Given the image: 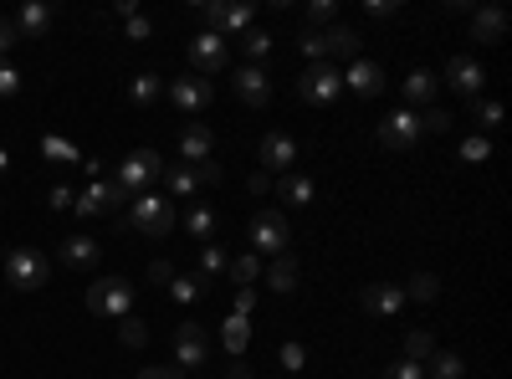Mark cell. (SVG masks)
Wrapping results in <instances>:
<instances>
[{"label":"cell","mask_w":512,"mask_h":379,"mask_svg":"<svg viewBox=\"0 0 512 379\" xmlns=\"http://www.w3.org/2000/svg\"><path fill=\"white\" fill-rule=\"evenodd\" d=\"M180 226V205L169 200V195H159V190H144L139 200H128V231H139V236H154V241H164L169 231Z\"/></svg>","instance_id":"6da1fadb"},{"label":"cell","mask_w":512,"mask_h":379,"mask_svg":"<svg viewBox=\"0 0 512 379\" xmlns=\"http://www.w3.org/2000/svg\"><path fill=\"white\" fill-rule=\"evenodd\" d=\"M164 175V159L154 154V149H134L123 164H118V175H113V185H118V195L123 200H139L144 190H154V180Z\"/></svg>","instance_id":"7a4b0ae2"},{"label":"cell","mask_w":512,"mask_h":379,"mask_svg":"<svg viewBox=\"0 0 512 379\" xmlns=\"http://www.w3.org/2000/svg\"><path fill=\"white\" fill-rule=\"evenodd\" d=\"M246 236H251V251H256V257H282V251H287V241H292V226H287V216H282V210L262 205V210L251 216Z\"/></svg>","instance_id":"3957f363"},{"label":"cell","mask_w":512,"mask_h":379,"mask_svg":"<svg viewBox=\"0 0 512 379\" xmlns=\"http://www.w3.org/2000/svg\"><path fill=\"white\" fill-rule=\"evenodd\" d=\"M47 277H52V262L41 257L36 246H16L11 257H6V282H11L16 292H36V287H47Z\"/></svg>","instance_id":"277c9868"},{"label":"cell","mask_w":512,"mask_h":379,"mask_svg":"<svg viewBox=\"0 0 512 379\" xmlns=\"http://www.w3.org/2000/svg\"><path fill=\"white\" fill-rule=\"evenodd\" d=\"M88 308L98 318H128L134 313V287H128V277H98L88 287Z\"/></svg>","instance_id":"5b68a950"},{"label":"cell","mask_w":512,"mask_h":379,"mask_svg":"<svg viewBox=\"0 0 512 379\" xmlns=\"http://www.w3.org/2000/svg\"><path fill=\"white\" fill-rule=\"evenodd\" d=\"M338 93H344V72H338L333 62H308V72L297 77V98H303V103L328 108Z\"/></svg>","instance_id":"8992f818"},{"label":"cell","mask_w":512,"mask_h":379,"mask_svg":"<svg viewBox=\"0 0 512 379\" xmlns=\"http://www.w3.org/2000/svg\"><path fill=\"white\" fill-rule=\"evenodd\" d=\"M420 139H425V134H420V118H415L410 108H395L390 118L379 123V144L390 149V154H410Z\"/></svg>","instance_id":"52a82bcc"},{"label":"cell","mask_w":512,"mask_h":379,"mask_svg":"<svg viewBox=\"0 0 512 379\" xmlns=\"http://www.w3.org/2000/svg\"><path fill=\"white\" fill-rule=\"evenodd\" d=\"M200 16L210 21L205 31H216V36H246L251 31V21H256V6H221V0H205L200 6Z\"/></svg>","instance_id":"ba28073f"},{"label":"cell","mask_w":512,"mask_h":379,"mask_svg":"<svg viewBox=\"0 0 512 379\" xmlns=\"http://www.w3.org/2000/svg\"><path fill=\"white\" fill-rule=\"evenodd\" d=\"M226 62H231V41H226V36H216V31H200V36L190 41V67H195L200 77H210V72H226Z\"/></svg>","instance_id":"9c48e42d"},{"label":"cell","mask_w":512,"mask_h":379,"mask_svg":"<svg viewBox=\"0 0 512 379\" xmlns=\"http://www.w3.org/2000/svg\"><path fill=\"white\" fill-rule=\"evenodd\" d=\"M405 303H410V298H405L400 282H369V287H359V308H364L369 318H395Z\"/></svg>","instance_id":"30bf717a"},{"label":"cell","mask_w":512,"mask_h":379,"mask_svg":"<svg viewBox=\"0 0 512 379\" xmlns=\"http://www.w3.org/2000/svg\"><path fill=\"white\" fill-rule=\"evenodd\" d=\"M446 82L461 93V98H482V88H487V72H482V62L477 57H466V52H456L451 62H446Z\"/></svg>","instance_id":"8fae6325"},{"label":"cell","mask_w":512,"mask_h":379,"mask_svg":"<svg viewBox=\"0 0 512 379\" xmlns=\"http://www.w3.org/2000/svg\"><path fill=\"white\" fill-rule=\"evenodd\" d=\"M436 93H441V77H436L431 67H415V72H405V82H400V103H410V113H415V108H431Z\"/></svg>","instance_id":"7c38bea8"},{"label":"cell","mask_w":512,"mask_h":379,"mask_svg":"<svg viewBox=\"0 0 512 379\" xmlns=\"http://www.w3.org/2000/svg\"><path fill=\"white\" fill-rule=\"evenodd\" d=\"M11 26H16V36H21V41H41V36H47V31L57 26V11L47 6V0H26V6L16 11V21H11Z\"/></svg>","instance_id":"4fadbf2b"},{"label":"cell","mask_w":512,"mask_h":379,"mask_svg":"<svg viewBox=\"0 0 512 379\" xmlns=\"http://www.w3.org/2000/svg\"><path fill=\"white\" fill-rule=\"evenodd\" d=\"M205 359H210V339H205V328L180 323V328H175V364H180V369H200Z\"/></svg>","instance_id":"5bb4252c"},{"label":"cell","mask_w":512,"mask_h":379,"mask_svg":"<svg viewBox=\"0 0 512 379\" xmlns=\"http://www.w3.org/2000/svg\"><path fill=\"white\" fill-rule=\"evenodd\" d=\"M236 98L246 103V108H267L272 103V77H267V67H236Z\"/></svg>","instance_id":"9a60e30c"},{"label":"cell","mask_w":512,"mask_h":379,"mask_svg":"<svg viewBox=\"0 0 512 379\" xmlns=\"http://www.w3.org/2000/svg\"><path fill=\"white\" fill-rule=\"evenodd\" d=\"M210 98H216V88H210V82L205 77H175V82H169V103H175L180 113H200Z\"/></svg>","instance_id":"2e32d148"},{"label":"cell","mask_w":512,"mask_h":379,"mask_svg":"<svg viewBox=\"0 0 512 379\" xmlns=\"http://www.w3.org/2000/svg\"><path fill=\"white\" fill-rule=\"evenodd\" d=\"M344 88H349V93H359V98H379V93H384V67H379V62H369V57L349 62Z\"/></svg>","instance_id":"e0dca14e"},{"label":"cell","mask_w":512,"mask_h":379,"mask_svg":"<svg viewBox=\"0 0 512 379\" xmlns=\"http://www.w3.org/2000/svg\"><path fill=\"white\" fill-rule=\"evenodd\" d=\"M297 164V144L287 134H267L262 139V175H287Z\"/></svg>","instance_id":"ac0fdd59"},{"label":"cell","mask_w":512,"mask_h":379,"mask_svg":"<svg viewBox=\"0 0 512 379\" xmlns=\"http://www.w3.org/2000/svg\"><path fill=\"white\" fill-rule=\"evenodd\" d=\"M62 267H72V272H88V267H98V257H103V246L93 241V236H67L62 241Z\"/></svg>","instance_id":"d6986e66"},{"label":"cell","mask_w":512,"mask_h":379,"mask_svg":"<svg viewBox=\"0 0 512 379\" xmlns=\"http://www.w3.org/2000/svg\"><path fill=\"white\" fill-rule=\"evenodd\" d=\"M113 205H128V200L118 195V185H113V180H98L88 195H77V205H72V210H77V216H108Z\"/></svg>","instance_id":"ffe728a7"},{"label":"cell","mask_w":512,"mask_h":379,"mask_svg":"<svg viewBox=\"0 0 512 379\" xmlns=\"http://www.w3.org/2000/svg\"><path fill=\"white\" fill-rule=\"evenodd\" d=\"M507 36V11L502 6H482L472 11V41H482V47H492V41Z\"/></svg>","instance_id":"44dd1931"},{"label":"cell","mask_w":512,"mask_h":379,"mask_svg":"<svg viewBox=\"0 0 512 379\" xmlns=\"http://www.w3.org/2000/svg\"><path fill=\"white\" fill-rule=\"evenodd\" d=\"M277 195H282L287 205H313V200H318V185H313L303 170H287V175H277Z\"/></svg>","instance_id":"7402d4cb"},{"label":"cell","mask_w":512,"mask_h":379,"mask_svg":"<svg viewBox=\"0 0 512 379\" xmlns=\"http://www.w3.org/2000/svg\"><path fill=\"white\" fill-rule=\"evenodd\" d=\"M210 149H216V139H210L205 123H190V129L180 134V159H185V164H205Z\"/></svg>","instance_id":"603a6c76"},{"label":"cell","mask_w":512,"mask_h":379,"mask_svg":"<svg viewBox=\"0 0 512 379\" xmlns=\"http://www.w3.org/2000/svg\"><path fill=\"white\" fill-rule=\"evenodd\" d=\"M262 277H267V287H272V292H292V287H297V277H303V267H297V262L287 257V251H282V257H272V262L262 267Z\"/></svg>","instance_id":"cb8c5ba5"},{"label":"cell","mask_w":512,"mask_h":379,"mask_svg":"<svg viewBox=\"0 0 512 379\" xmlns=\"http://www.w3.org/2000/svg\"><path fill=\"white\" fill-rule=\"evenodd\" d=\"M164 185H169V200H185V195H195L200 170L195 164H164Z\"/></svg>","instance_id":"d4e9b609"},{"label":"cell","mask_w":512,"mask_h":379,"mask_svg":"<svg viewBox=\"0 0 512 379\" xmlns=\"http://www.w3.org/2000/svg\"><path fill=\"white\" fill-rule=\"evenodd\" d=\"M226 267H231L226 246H221V241H205V246H200V272H195V277H200V282L210 287L216 277H226Z\"/></svg>","instance_id":"484cf974"},{"label":"cell","mask_w":512,"mask_h":379,"mask_svg":"<svg viewBox=\"0 0 512 379\" xmlns=\"http://www.w3.org/2000/svg\"><path fill=\"white\" fill-rule=\"evenodd\" d=\"M216 226H221V221H216V210H210V205H190V210H185V231H190V241H200V246H205V241H216Z\"/></svg>","instance_id":"4316f807"},{"label":"cell","mask_w":512,"mask_h":379,"mask_svg":"<svg viewBox=\"0 0 512 379\" xmlns=\"http://www.w3.org/2000/svg\"><path fill=\"white\" fill-rule=\"evenodd\" d=\"M221 344H226V354H231V359H241V354H246V344H251V323H246L241 313H231V318L221 323Z\"/></svg>","instance_id":"83f0119b"},{"label":"cell","mask_w":512,"mask_h":379,"mask_svg":"<svg viewBox=\"0 0 512 379\" xmlns=\"http://www.w3.org/2000/svg\"><path fill=\"white\" fill-rule=\"evenodd\" d=\"M236 47H241V57H246V67H262V62L272 57V36L251 26L246 36H236Z\"/></svg>","instance_id":"f1b7e54d"},{"label":"cell","mask_w":512,"mask_h":379,"mask_svg":"<svg viewBox=\"0 0 512 379\" xmlns=\"http://www.w3.org/2000/svg\"><path fill=\"white\" fill-rule=\"evenodd\" d=\"M323 41H328V52H333V57L359 62V31H354V26H328V31H323Z\"/></svg>","instance_id":"f546056e"},{"label":"cell","mask_w":512,"mask_h":379,"mask_svg":"<svg viewBox=\"0 0 512 379\" xmlns=\"http://www.w3.org/2000/svg\"><path fill=\"white\" fill-rule=\"evenodd\" d=\"M461 374H466V364L451 349H436L431 359H425V379H461Z\"/></svg>","instance_id":"4dcf8cb0"},{"label":"cell","mask_w":512,"mask_h":379,"mask_svg":"<svg viewBox=\"0 0 512 379\" xmlns=\"http://www.w3.org/2000/svg\"><path fill=\"white\" fill-rule=\"evenodd\" d=\"M159 88H164V77H154V72H139L134 82H128V103H134V108H149V103L159 98Z\"/></svg>","instance_id":"1f68e13d"},{"label":"cell","mask_w":512,"mask_h":379,"mask_svg":"<svg viewBox=\"0 0 512 379\" xmlns=\"http://www.w3.org/2000/svg\"><path fill=\"white\" fill-rule=\"evenodd\" d=\"M405 298H415V303H436V298H441V277H436V272H415L410 287H405Z\"/></svg>","instance_id":"d6a6232c"},{"label":"cell","mask_w":512,"mask_h":379,"mask_svg":"<svg viewBox=\"0 0 512 379\" xmlns=\"http://www.w3.org/2000/svg\"><path fill=\"white\" fill-rule=\"evenodd\" d=\"M431 354H436V339H431L425 328H410V339H405V359H410V364H425Z\"/></svg>","instance_id":"836d02e7"},{"label":"cell","mask_w":512,"mask_h":379,"mask_svg":"<svg viewBox=\"0 0 512 379\" xmlns=\"http://www.w3.org/2000/svg\"><path fill=\"white\" fill-rule=\"evenodd\" d=\"M415 118H420V134H446L451 123H456V118H451V113H446L441 103H431V108H420Z\"/></svg>","instance_id":"e575fe53"},{"label":"cell","mask_w":512,"mask_h":379,"mask_svg":"<svg viewBox=\"0 0 512 379\" xmlns=\"http://www.w3.org/2000/svg\"><path fill=\"white\" fill-rule=\"evenodd\" d=\"M226 272H231V282H241V287H251L256 277H262V257H256V251H246V257H236V262H231Z\"/></svg>","instance_id":"d590c367"},{"label":"cell","mask_w":512,"mask_h":379,"mask_svg":"<svg viewBox=\"0 0 512 379\" xmlns=\"http://www.w3.org/2000/svg\"><path fill=\"white\" fill-rule=\"evenodd\" d=\"M297 47H303V57L308 62H328V41H323V31H303V36H297Z\"/></svg>","instance_id":"8d00e7d4"},{"label":"cell","mask_w":512,"mask_h":379,"mask_svg":"<svg viewBox=\"0 0 512 379\" xmlns=\"http://www.w3.org/2000/svg\"><path fill=\"white\" fill-rule=\"evenodd\" d=\"M472 118L482 123V134H487V129H497V123H502V103H492V98H472Z\"/></svg>","instance_id":"74e56055"},{"label":"cell","mask_w":512,"mask_h":379,"mask_svg":"<svg viewBox=\"0 0 512 379\" xmlns=\"http://www.w3.org/2000/svg\"><path fill=\"white\" fill-rule=\"evenodd\" d=\"M118 333H123V344H128V349H144V344H149V328H144L134 313L118 318Z\"/></svg>","instance_id":"f35d334b"},{"label":"cell","mask_w":512,"mask_h":379,"mask_svg":"<svg viewBox=\"0 0 512 379\" xmlns=\"http://www.w3.org/2000/svg\"><path fill=\"white\" fill-rule=\"evenodd\" d=\"M169 292H175V303H195V298H205V282L200 277H175Z\"/></svg>","instance_id":"ab89813d"},{"label":"cell","mask_w":512,"mask_h":379,"mask_svg":"<svg viewBox=\"0 0 512 379\" xmlns=\"http://www.w3.org/2000/svg\"><path fill=\"white\" fill-rule=\"evenodd\" d=\"M333 16H338V6H333V0H308V26H313V31L333 26Z\"/></svg>","instance_id":"60d3db41"},{"label":"cell","mask_w":512,"mask_h":379,"mask_svg":"<svg viewBox=\"0 0 512 379\" xmlns=\"http://www.w3.org/2000/svg\"><path fill=\"white\" fill-rule=\"evenodd\" d=\"M461 159H466V164H487V159H492V144H487V134L466 139V144H461Z\"/></svg>","instance_id":"b9f144b4"},{"label":"cell","mask_w":512,"mask_h":379,"mask_svg":"<svg viewBox=\"0 0 512 379\" xmlns=\"http://www.w3.org/2000/svg\"><path fill=\"white\" fill-rule=\"evenodd\" d=\"M16 93H21V67L0 62V98H16Z\"/></svg>","instance_id":"7bdbcfd3"},{"label":"cell","mask_w":512,"mask_h":379,"mask_svg":"<svg viewBox=\"0 0 512 379\" xmlns=\"http://www.w3.org/2000/svg\"><path fill=\"white\" fill-rule=\"evenodd\" d=\"M384 379H425V364H410V359H395L384 369Z\"/></svg>","instance_id":"ee69618b"},{"label":"cell","mask_w":512,"mask_h":379,"mask_svg":"<svg viewBox=\"0 0 512 379\" xmlns=\"http://www.w3.org/2000/svg\"><path fill=\"white\" fill-rule=\"evenodd\" d=\"M303 364H308V349H303V344H282V369H292V374H297Z\"/></svg>","instance_id":"f6af8a7d"},{"label":"cell","mask_w":512,"mask_h":379,"mask_svg":"<svg viewBox=\"0 0 512 379\" xmlns=\"http://www.w3.org/2000/svg\"><path fill=\"white\" fill-rule=\"evenodd\" d=\"M154 36V21L149 16H128V41H149Z\"/></svg>","instance_id":"bcb514c9"},{"label":"cell","mask_w":512,"mask_h":379,"mask_svg":"<svg viewBox=\"0 0 512 379\" xmlns=\"http://www.w3.org/2000/svg\"><path fill=\"white\" fill-rule=\"evenodd\" d=\"M16 41H21V36H16V26H11L6 16H0V62L11 57V47H16Z\"/></svg>","instance_id":"7dc6e473"},{"label":"cell","mask_w":512,"mask_h":379,"mask_svg":"<svg viewBox=\"0 0 512 379\" xmlns=\"http://www.w3.org/2000/svg\"><path fill=\"white\" fill-rule=\"evenodd\" d=\"M149 282L154 287H169V282H175V267H169V262H149Z\"/></svg>","instance_id":"c3c4849f"},{"label":"cell","mask_w":512,"mask_h":379,"mask_svg":"<svg viewBox=\"0 0 512 379\" xmlns=\"http://www.w3.org/2000/svg\"><path fill=\"white\" fill-rule=\"evenodd\" d=\"M251 308H256V292H251V287H236V308H231V313L251 318Z\"/></svg>","instance_id":"681fc988"},{"label":"cell","mask_w":512,"mask_h":379,"mask_svg":"<svg viewBox=\"0 0 512 379\" xmlns=\"http://www.w3.org/2000/svg\"><path fill=\"white\" fill-rule=\"evenodd\" d=\"M364 11H369L374 21H384V16H395L400 6H395V0H369V6H364Z\"/></svg>","instance_id":"f907efd6"},{"label":"cell","mask_w":512,"mask_h":379,"mask_svg":"<svg viewBox=\"0 0 512 379\" xmlns=\"http://www.w3.org/2000/svg\"><path fill=\"white\" fill-rule=\"evenodd\" d=\"M139 379H185L180 369H164V364H154V369H139Z\"/></svg>","instance_id":"816d5d0a"},{"label":"cell","mask_w":512,"mask_h":379,"mask_svg":"<svg viewBox=\"0 0 512 379\" xmlns=\"http://www.w3.org/2000/svg\"><path fill=\"white\" fill-rule=\"evenodd\" d=\"M52 205H57V210H72V205H77V195H72L67 185H57V190H52Z\"/></svg>","instance_id":"f5cc1de1"},{"label":"cell","mask_w":512,"mask_h":379,"mask_svg":"<svg viewBox=\"0 0 512 379\" xmlns=\"http://www.w3.org/2000/svg\"><path fill=\"white\" fill-rule=\"evenodd\" d=\"M47 154H52V159H77L72 144H62V139H47Z\"/></svg>","instance_id":"db71d44e"},{"label":"cell","mask_w":512,"mask_h":379,"mask_svg":"<svg viewBox=\"0 0 512 379\" xmlns=\"http://www.w3.org/2000/svg\"><path fill=\"white\" fill-rule=\"evenodd\" d=\"M216 180H221V164L205 159V164H200V185H216Z\"/></svg>","instance_id":"11a10c76"},{"label":"cell","mask_w":512,"mask_h":379,"mask_svg":"<svg viewBox=\"0 0 512 379\" xmlns=\"http://www.w3.org/2000/svg\"><path fill=\"white\" fill-rule=\"evenodd\" d=\"M11 170V154H6V144H0V175H6Z\"/></svg>","instance_id":"9f6ffc18"}]
</instances>
